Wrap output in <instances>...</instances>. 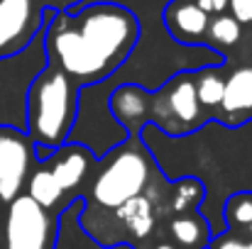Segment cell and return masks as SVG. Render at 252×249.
Here are the masks:
<instances>
[{
  "label": "cell",
  "mask_w": 252,
  "mask_h": 249,
  "mask_svg": "<svg viewBox=\"0 0 252 249\" xmlns=\"http://www.w3.org/2000/svg\"><path fill=\"white\" fill-rule=\"evenodd\" d=\"M140 22L118 2H93L69 10H47L44 54L47 64L62 69L79 88L98 85L118 74L132 56Z\"/></svg>",
  "instance_id": "cell-1"
},
{
  "label": "cell",
  "mask_w": 252,
  "mask_h": 249,
  "mask_svg": "<svg viewBox=\"0 0 252 249\" xmlns=\"http://www.w3.org/2000/svg\"><path fill=\"white\" fill-rule=\"evenodd\" d=\"M79 110V85L62 69L47 64L27 88L25 132L37 147L59 149L69 142Z\"/></svg>",
  "instance_id": "cell-2"
},
{
  "label": "cell",
  "mask_w": 252,
  "mask_h": 249,
  "mask_svg": "<svg viewBox=\"0 0 252 249\" xmlns=\"http://www.w3.org/2000/svg\"><path fill=\"white\" fill-rule=\"evenodd\" d=\"M105 164L91 183V198L103 210H115L130 198H137L152 183V157L145 149L140 135L127 137L110 149Z\"/></svg>",
  "instance_id": "cell-3"
},
{
  "label": "cell",
  "mask_w": 252,
  "mask_h": 249,
  "mask_svg": "<svg viewBox=\"0 0 252 249\" xmlns=\"http://www.w3.org/2000/svg\"><path fill=\"white\" fill-rule=\"evenodd\" d=\"M59 213L17 195L0 215V249H57Z\"/></svg>",
  "instance_id": "cell-4"
},
{
  "label": "cell",
  "mask_w": 252,
  "mask_h": 249,
  "mask_svg": "<svg viewBox=\"0 0 252 249\" xmlns=\"http://www.w3.org/2000/svg\"><path fill=\"white\" fill-rule=\"evenodd\" d=\"M47 66L42 34L17 56L0 59V127L25 130V100L34 76Z\"/></svg>",
  "instance_id": "cell-5"
},
{
  "label": "cell",
  "mask_w": 252,
  "mask_h": 249,
  "mask_svg": "<svg viewBox=\"0 0 252 249\" xmlns=\"http://www.w3.org/2000/svg\"><path fill=\"white\" fill-rule=\"evenodd\" d=\"M34 162L32 137L17 127H0V215L17 195H22Z\"/></svg>",
  "instance_id": "cell-6"
},
{
  "label": "cell",
  "mask_w": 252,
  "mask_h": 249,
  "mask_svg": "<svg viewBox=\"0 0 252 249\" xmlns=\"http://www.w3.org/2000/svg\"><path fill=\"white\" fill-rule=\"evenodd\" d=\"M44 17L37 0H0V59L25 52L42 34Z\"/></svg>",
  "instance_id": "cell-7"
},
{
  "label": "cell",
  "mask_w": 252,
  "mask_h": 249,
  "mask_svg": "<svg viewBox=\"0 0 252 249\" xmlns=\"http://www.w3.org/2000/svg\"><path fill=\"white\" fill-rule=\"evenodd\" d=\"M108 108L127 137H135L150 122V117L155 120V93L137 83H120L110 90Z\"/></svg>",
  "instance_id": "cell-8"
},
{
  "label": "cell",
  "mask_w": 252,
  "mask_h": 249,
  "mask_svg": "<svg viewBox=\"0 0 252 249\" xmlns=\"http://www.w3.org/2000/svg\"><path fill=\"white\" fill-rule=\"evenodd\" d=\"M162 95H164V105H167V130L169 132V112L176 120V137L181 135H191L198 122H201V103L196 95V85H193V76H189V71H181L176 76H171L164 85H162Z\"/></svg>",
  "instance_id": "cell-9"
},
{
  "label": "cell",
  "mask_w": 252,
  "mask_h": 249,
  "mask_svg": "<svg viewBox=\"0 0 252 249\" xmlns=\"http://www.w3.org/2000/svg\"><path fill=\"white\" fill-rule=\"evenodd\" d=\"M47 164H49L47 168L52 171V176L57 178L59 188L64 193H69L84 183V178L93 166V154L84 144L66 142L52 154V159H47Z\"/></svg>",
  "instance_id": "cell-10"
},
{
  "label": "cell",
  "mask_w": 252,
  "mask_h": 249,
  "mask_svg": "<svg viewBox=\"0 0 252 249\" xmlns=\"http://www.w3.org/2000/svg\"><path fill=\"white\" fill-rule=\"evenodd\" d=\"M164 25L174 42L184 47H198V42L206 39L208 15L196 2H174L164 10Z\"/></svg>",
  "instance_id": "cell-11"
},
{
  "label": "cell",
  "mask_w": 252,
  "mask_h": 249,
  "mask_svg": "<svg viewBox=\"0 0 252 249\" xmlns=\"http://www.w3.org/2000/svg\"><path fill=\"white\" fill-rule=\"evenodd\" d=\"M113 213H115L120 227L132 240H145L155 227V200L147 198L145 193L137 195V198H130L127 203H123Z\"/></svg>",
  "instance_id": "cell-12"
},
{
  "label": "cell",
  "mask_w": 252,
  "mask_h": 249,
  "mask_svg": "<svg viewBox=\"0 0 252 249\" xmlns=\"http://www.w3.org/2000/svg\"><path fill=\"white\" fill-rule=\"evenodd\" d=\"M220 108L230 117H252V66H240L225 79Z\"/></svg>",
  "instance_id": "cell-13"
},
{
  "label": "cell",
  "mask_w": 252,
  "mask_h": 249,
  "mask_svg": "<svg viewBox=\"0 0 252 249\" xmlns=\"http://www.w3.org/2000/svg\"><path fill=\"white\" fill-rule=\"evenodd\" d=\"M169 232H171V240L179 249H206L213 237L211 222L203 220L201 215H193V210L179 213L169 222Z\"/></svg>",
  "instance_id": "cell-14"
},
{
  "label": "cell",
  "mask_w": 252,
  "mask_h": 249,
  "mask_svg": "<svg viewBox=\"0 0 252 249\" xmlns=\"http://www.w3.org/2000/svg\"><path fill=\"white\" fill-rule=\"evenodd\" d=\"M25 193H27L37 205H42V208H47V210H57V205H59L62 198H64V191L59 188L57 178L52 176V171H49L47 166H39L37 171H32V173L27 176ZM57 213H62V210H57Z\"/></svg>",
  "instance_id": "cell-15"
},
{
  "label": "cell",
  "mask_w": 252,
  "mask_h": 249,
  "mask_svg": "<svg viewBox=\"0 0 252 249\" xmlns=\"http://www.w3.org/2000/svg\"><path fill=\"white\" fill-rule=\"evenodd\" d=\"M223 66H206V69H198L193 85H196V95H198V103L201 108H220V100H223V90H225V76L220 74Z\"/></svg>",
  "instance_id": "cell-16"
},
{
  "label": "cell",
  "mask_w": 252,
  "mask_h": 249,
  "mask_svg": "<svg viewBox=\"0 0 252 249\" xmlns=\"http://www.w3.org/2000/svg\"><path fill=\"white\" fill-rule=\"evenodd\" d=\"M223 222L233 235H245L252 222V191H235L223 203Z\"/></svg>",
  "instance_id": "cell-17"
},
{
  "label": "cell",
  "mask_w": 252,
  "mask_h": 249,
  "mask_svg": "<svg viewBox=\"0 0 252 249\" xmlns=\"http://www.w3.org/2000/svg\"><path fill=\"white\" fill-rule=\"evenodd\" d=\"M206 198V188L198 178H181L176 181V188L171 193V208L174 213H191L193 208H201Z\"/></svg>",
  "instance_id": "cell-18"
},
{
  "label": "cell",
  "mask_w": 252,
  "mask_h": 249,
  "mask_svg": "<svg viewBox=\"0 0 252 249\" xmlns=\"http://www.w3.org/2000/svg\"><path fill=\"white\" fill-rule=\"evenodd\" d=\"M206 37L218 44V47H235L243 37V25L233 17V15H216L213 20H208V29Z\"/></svg>",
  "instance_id": "cell-19"
},
{
  "label": "cell",
  "mask_w": 252,
  "mask_h": 249,
  "mask_svg": "<svg viewBox=\"0 0 252 249\" xmlns=\"http://www.w3.org/2000/svg\"><path fill=\"white\" fill-rule=\"evenodd\" d=\"M206 249H252V240H243V237H235V235H216L211 237L208 247Z\"/></svg>",
  "instance_id": "cell-20"
},
{
  "label": "cell",
  "mask_w": 252,
  "mask_h": 249,
  "mask_svg": "<svg viewBox=\"0 0 252 249\" xmlns=\"http://www.w3.org/2000/svg\"><path fill=\"white\" fill-rule=\"evenodd\" d=\"M230 15L240 22V25H250L252 22V0H228Z\"/></svg>",
  "instance_id": "cell-21"
},
{
  "label": "cell",
  "mask_w": 252,
  "mask_h": 249,
  "mask_svg": "<svg viewBox=\"0 0 252 249\" xmlns=\"http://www.w3.org/2000/svg\"><path fill=\"white\" fill-rule=\"evenodd\" d=\"M196 5L211 17V15H223L228 10V0H196Z\"/></svg>",
  "instance_id": "cell-22"
},
{
  "label": "cell",
  "mask_w": 252,
  "mask_h": 249,
  "mask_svg": "<svg viewBox=\"0 0 252 249\" xmlns=\"http://www.w3.org/2000/svg\"><path fill=\"white\" fill-rule=\"evenodd\" d=\"M47 2H49L54 10H69V7L74 10V7L81 5V0H47Z\"/></svg>",
  "instance_id": "cell-23"
},
{
  "label": "cell",
  "mask_w": 252,
  "mask_h": 249,
  "mask_svg": "<svg viewBox=\"0 0 252 249\" xmlns=\"http://www.w3.org/2000/svg\"><path fill=\"white\" fill-rule=\"evenodd\" d=\"M152 249H179L174 242H159V245H155Z\"/></svg>",
  "instance_id": "cell-24"
},
{
  "label": "cell",
  "mask_w": 252,
  "mask_h": 249,
  "mask_svg": "<svg viewBox=\"0 0 252 249\" xmlns=\"http://www.w3.org/2000/svg\"><path fill=\"white\" fill-rule=\"evenodd\" d=\"M245 235H248V237H250V240H252V222H250V227L245 230Z\"/></svg>",
  "instance_id": "cell-25"
}]
</instances>
